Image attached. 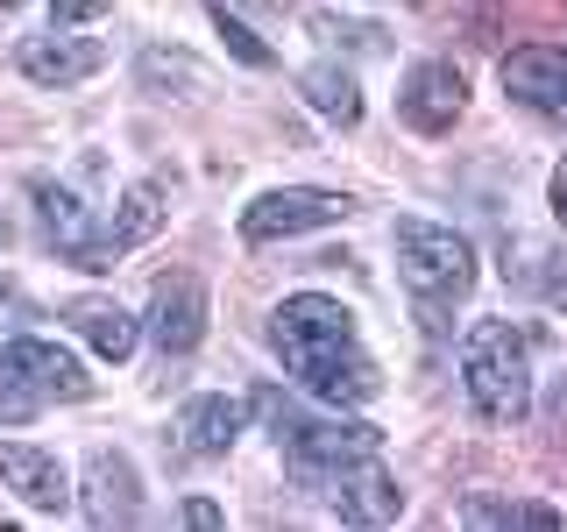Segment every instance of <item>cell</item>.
Instances as JSON below:
<instances>
[{"label":"cell","mask_w":567,"mask_h":532,"mask_svg":"<svg viewBox=\"0 0 567 532\" xmlns=\"http://www.w3.org/2000/svg\"><path fill=\"white\" fill-rule=\"evenodd\" d=\"M270 341L284 355V369H291L312 398H327V405H369L383 390L362 334H354V313L341 306V298H319V291L284 298L277 319H270Z\"/></svg>","instance_id":"6da1fadb"},{"label":"cell","mask_w":567,"mask_h":532,"mask_svg":"<svg viewBox=\"0 0 567 532\" xmlns=\"http://www.w3.org/2000/svg\"><path fill=\"white\" fill-rule=\"evenodd\" d=\"M256 412L270 419V433H277V448H284V461H291L298 483H319L327 469H348V461H362V454L383 448V433L369 419H319L298 398H284L277 383L256 390Z\"/></svg>","instance_id":"7a4b0ae2"},{"label":"cell","mask_w":567,"mask_h":532,"mask_svg":"<svg viewBox=\"0 0 567 532\" xmlns=\"http://www.w3.org/2000/svg\"><path fill=\"white\" fill-rule=\"evenodd\" d=\"M461 383H468L475 412L496 426H518L532 412V348L511 319H475L461 341Z\"/></svg>","instance_id":"3957f363"},{"label":"cell","mask_w":567,"mask_h":532,"mask_svg":"<svg viewBox=\"0 0 567 532\" xmlns=\"http://www.w3.org/2000/svg\"><path fill=\"white\" fill-rule=\"evenodd\" d=\"M93 398V377H85V362L58 341H8L0 348V419L22 426L35 419L43 405H79Z\"/></svg>","instance_id":"277c9868"},{"label":"cell","mask_w":567,"mask_h":532,"mask_svg":"<svg viewBox=\"0 0 567 532\" xmlns=\"http://www.w3.org/2000/svg\"><path fill=\"white\" fill-rule=\"evenodd\" d=\"M398 277L412 284L419 306H454V298L475 291V248L468 235H454V227H433V221H398Z\"/></svg>","instance_id":"5b68a950"},{"label":"cell","mask_w":567,"mask_h":532,"mask_svg":"<svg viewBox=\"0 0 567 532\" xmlns=\"http://www.w3.org/2000/svg\"><path fill=\"white\" fill-rule=\"evenodd\" d=\"M29 200H35V213H43V235H50V248H58L64 263H79V270H106V263H114V242H106V227L93 221V206H85L71 185H50V177H35Z\"/></svg>","instance_id":"8992f818"},{"label":"cell","mask_w":567,"mask_h":532,"mask_svg":"<svg viewBox=\"0 0 567 532\" xmlns=\"http://www.w3.org/2000/svg\"><path fill=\"white\" fill-rule=\"evenodd\" d=\"M333 221H348V200L319 192V185H284V192H262V200L241 206L248 242H291V235H312V227H333Z\"/></svg>","instance_id":"52a82bcc"},{"label":"cell","mask_w":567,"mask_h":532,"mask_svg":"<svg viewBox=\"0 0 567 532\" xmlns=\"http://www.w3.org/2000/svg\"><path fill=\"white\" fill-rule=\"evenodd\" d=\"M306 490H319L333 511H341V525H390V519H404V490L390 483V469L377 454H362V461H348V469H327L319 483H306Z\"/></svg>","instance_id":"ba28073f"},{"label":"cell","mask_w":567,"mask_h":532,"mask_svg":"<svg viewBox=\"0 0 567 532\" xmlns=\"http://www.w3.org/2000/svg\"><path fill=\"white\" fill-rule=\"evenodd\" d=\"M461 106H468V79L447 64V58H425L404 71V85H398V114L412 121L419 135H447L454 121H461Z\"/></svg>","instance_id":"9c48e42d"},{"label":"cell","mask_w":567,"mask_h":532,"mask_svg":"<svg viewBox=\"0 0 567 532\" xmlns=\"http://www.w3.org/2000/svg\"><path fill=\"white\" fill-rule=\"evenodd\" d=\"M199 334H206V284L192 270L156 277V291H150V341H156V355H192Z\"/></svg>","instance_id":"30bf717a"},{"label":"cell","mask_w":567,"mask_h":532,"mask_svg":"<svg viewBox=\"0 0 567 532\" xmlns=\"http://www.w3.org/2000/svg\"><path fill=\"white\" fill-rule=\"evenodd\" d=\"M504 93L567 129V50H554V43L511 50V58H504Z\"/></svg>","instance_id":"8fae6325"},{"label":"cell","mask_w":567,"mask_h":532,"mask_svg":"<svg viewBox=\"0 0 567 532\" xmlns=\"http://www.w3.org/2000/svg\"><path fill=\"white\" fill-rule=\"evenodd\" d=\"M85 525H135L142 519V483H135V461L114 454V448H93L85 454V497H79Z\"/></svg>","instance_id":"7c38bea8"},{"label":"cell","mask_w":567,"mask_h":532,"mask_svg":"<svg viewBox=\"0 0 567 532\" xmlns=\"http://www.w3.org/2000/svg\"><path fill=\"white\" fill-rule=\"evenodd\" d=\"M22 79L35 85H50V93H64V85H79V79H93V71L106 64V50L93 43V35H71V29H50V35H35V43H22Z\"/></svg>","instance_id":"4fadbf2b"},{"label":"cell","mask_w":567,"mask_h":532,"mask_svg":"<svg viewBox=\"0 0 567 532\" xmlns=\"http://www.w3.org/2000/svg\"><path fill=\"white\" fill-rule=\"evenodd\" d=\"M0 483L22 497V504H35V511H64L71 504L64 461L43 454V448H22V440H0Z\"/></svg>","instance_id":"5bb4252c"},{"label":"cell","mask_w":567,"mask_h":532,"mask_svg":"<svg viewBox=\"0 0 567 532\" xmlns=\"http://www.w3.org/2000/svg\"><path fill=\"white\" fill-rule=\"evenodd\" d=\"M241 419H248L241 398H220V390H213V398H192L185 412H177V448L213 461V454H227L241 440Z\"/></svg>","instance_id":"9a60e30c"},{"label":"cell","mask_w":567,"mask_h":532,"mask_svg":"<svg viewBox=\"0 0 567 532\" xmlns=\"http://www.w3.org/2000/svg\"><path fill=\"white\" fill-rule=\"evenodd\" d=\"M64 319H71V327H79L85 341H93V348L106 355V362L135 355V334H142V327H135V319L114 306V298H71V306H64Z\"/></svg>","instance_id":"2e32d148"},{"label":"cell","mask_w":567,"mask_h":532,"mask_svg":"<svg viewBox=\"0 0 567 532\" xmlns=\"http://www.w3.org/2000/svg\"><path fill=\"white\" fill-rule=\"evenodd\" d=\"M298 93H306L312 114H327L333 129H354V121H362V85H354V71H341V64H306L298 71Z\"/></svg>","instance_id":"e0dca14e"},{"label":"cell","mask_w":567,"mask_h":532,"mask_svg":"<svg viewBox=\"0 0 567 532\" xmlns=\"http://www.w3.org/2000/svg\"><path fill=\"white\" fill-rule=\"evenodd\" d=\"M156 227H164V185H128L121 192V213H114V227H106V242H114V256L121 248H135V242H150Z\"/></svg>","instance_id":"ac0fdd59"},{"label":"cell","mask_w":567,"mask_h":532,"mask_svg":"<svg viewBox=\"0 0 567 532\" xmlns=\"http://www.w3.org/2000/svg\"><path fill=\"white\" fill-rule=\"evenodd\" d=\"M461 525H525V532H560L554 504H532V497H468Z\"/></svg>","instance_id":"d6986e66"},{"label":"cell","mask_w":567,"mask_h":532,"mask_svg":"<svg viewBox=\"0 0 567 532\" xmlns=\"http://www.w3.org/2000/svg\"><path fill=\"white\" fill-rule=\"evenodd\" d=\"M206 14H213V29H220V43H227V50H235V58H241L248 71H270V64H277V50H270V43H262V35H256V29H248V22H241V14H227V8H220V0H213V8H206Z\"/></svg>","instance_id":"ffe728a7"},{"label":"cell","mask_w":567,"mask_h":532,"mask_svg":"<svg viewBox=\"0 0 567 532\" xmlns=\"http://www.w3.org/2000/svg\"><path fill=\"white\" fill-rule=\"evenodd\" d=\"M142 79H150V85H164V79L199 85V64H192V58H171V50H150V58H142Z\"/></svg>","instance_id":"44dd1931"},{"label":"cell","mask_w":567,"mask_h":532,"mask_svg":"<svg viewBox=\"0 0 567 532\" xmlns=\"http://www.w3.org/2000/svg\"><path fill=\"white\" fill-rule=\"evenodd\" d=\"M114 0H50V29H79V22H100Z\"/></svg>","instance_id":"7402d4cb"},{"label":"cell","mask_w":567,"mask_h":532,"mask_svg":"<svg viewBox=\"0 0 567 532\" xmlns=\"http://www.w3.org/2000/svg\"><path fill=\"white\" fill-rule=\"evenodd\" d=\"M185 525H220V511H213L206 497H192V504H185Z\"/></svg>","instance_id":"603a6c76"},{"label":"cell","mask_w":567,"mask_h":532,"mask_svg":"<svg viewBox=\"0 0 567 532\" xmlns=\"http://www.w3.org/2000/svg\"><path fill=\"white\" fill-rule=\"evenodd\" d=\"M554 221H560V227H567V164H560V171H554Z\"/></svg>","instance_id":"cb8c5ba5"},{"label":"cell","mask_w":567,"mask_h":532,"mask_svg":"<svg viewBox=\"0 0 567 532\" xmlns=\"http://www.w3.org/2000/svg\"><path fill=\"white\" fill-rule=\"evenodd\" d=\"M14 8H29V0H0V14H14Z\"/></svg>","instance_id":"d4e9b609"},{"label":"cell","mask_w":567,"mask_h":532,"mask_svg":"<svg viewBox=\"0 0 567 532\" xmlns=\"http://www.w3.org/2000/svg\"><path fill=\"white\" fill-rule=\"evenodd\" d=\"M0 242H8V221H0Z\"/></svg>","instance_id":"484cf974"}]
</instances>
